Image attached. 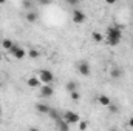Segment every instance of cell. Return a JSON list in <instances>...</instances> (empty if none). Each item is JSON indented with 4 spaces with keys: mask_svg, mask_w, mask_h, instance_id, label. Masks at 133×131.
<instances>
[{
    "mask_svg": "<svg viewBox=\"0 0 133 131\" xmlns=\"http://www.w3.org/2000/svg\"><path fill=\"white\" fill-rule=\"evenodd\" d=\"M116 2H118V0H105V3H107V5H115Z\"/></svg>",
    "mask_w": 133,
    "mask_h": 131,
    "instance_id": "cell-25",
    "label": "cell"
},
{
    "mask_svg": "<svg viewBox=\"0 0 133 131\" xmlns=\"http://www.w3.org/2000/svg\"><path fill=\"white\" fill-rule=\"evenodd\" d=\"M110 76H111V79H121L122 77V69L121 68H118V66H115V68H111V71H110Z\"/></svg>",
    "mask_w": 133,
    "mask_h": 131,
    "instance_id": "cell-13",
    "label": "cell"
},
{
    "mask_svg": "<svg viewBox=\"0 0 133 131\" xmlns=\"http://www.w3.org/2000/svg\"><path fill=\"white\" fill-rule=\"evenodd\" d=\"M65 2L70 5V6H76V5H79V0H65Z\"/></svg>",
    "mask_w": 133,
    "mask_h": 131,
    "instance_id": "cell-22",
    "label": "cell"
},
{
    "mask_svg": "<svg viewBox=\"0 0 133 131\" xmlns=\"http://www.w3.org/2000/svg\"><path fill=\"white\" fill-rule=\"evenodd\" d=\"M26 85H28L30 88H37V86L42 85V82H40L39 77H30V79L26 80Z\"/></svg>",
    "mask_w": 133,
    "mask_h": 131,
    "instance_id": "cell-12",
    "label": "cell"
},
{
    "mask_svg": "<svg viewBox=\"0 0 133 131\" xmlns=\"http://www.w3.org/2000/svg\"><path fill=\"white\" fill-rule=\"evenodd\" d=\"M71 20L76 23V25H81V23H84L85 20H87V16H85V12L84 11H81V9H74L73 11V14H71Z\"/></svg>",
    "mask_w": 133,
    "mask_h": 131,
    "instance_id": "cell-7",
    "label": "cell"
},
{
    "mask_svg": "<svg viewBox=\"0 0 133 131\" xmlns=\"http://www.w3.org/2000/svg\"><path fill=\"white\" fill-rule=\"evenodd\" d=\"M39 96L43 97V99L53 97V96H54V86H53V83H42V85H40Z\"/></svg>",
    "mask_w": 133,
    "mask_h": 131,
    "instance_id": "cell-2",
    "label": "cell"
},
{
    "mask_svg": "<svg viewBox=\"0 0 133 131\" xmlns=\"http://www.w3.org/2000/svg\"><path fill=\"white\" fill-rule=\"evenodd\" d=\"M56 127H57L59 130H62V131H68V130H70V123L66 122L64 117H61V119H57V120H56Z\"/></svg>",
    "mask_w": 133,
    "mask_h": 131,
    "instance_id": "cell-10",
    "label": "cell"
},
{
    "mask_svg": "<svg viewBox=\"0 0 133 131\" xmlns=\"http://www.w3.org/2000/svg\"><path fill=\"white\" fill-rule=\"evenodd\" d=\"M25 19H26L30 23H36V22L39 20V14H37L36 11H33V9H28V12H26Z\"/></svg>",
    "mask_w": 133,
    "mask_h": 131,
    "instance_id": "cell-9",
    "label": "cell"
},
{
    "mask_svg": "<svg viewBox=\"0 0 133 131\" xmlns=\"http://www.w3.org/2000/svg\"><path fill=\"white\" fill-rule=\"evenodd\" d=\"M105 35H107L108 45H110V46H116V45H119L121 40H122V30H121V26H118V25H111V26L107 28Z\"/></svg>",
    "mask_w": 133,
    "mask_h": 131,
    "instance_id": "cell-1",
    "label": "cell"
},
{
    "mask_svg": "<svg viewBox=\"0 0 133 131\" xmlns=\"http://www.w3.org/2000/svg\"><path fill=\"white\" fill-rule=\"evenodd\" d=\"M2 57H3V56H2V53H0V60H2Z\"/></svg>",
    "mask_w": 133,
    "mask_h": 131,
    "instance_id": "cell-28",
    "label": "cell"
},
{
    "mask_svg": "<svg viewBox=\"0 0 133 131\" xmlns=\"http://www.w3.org/2000/svg\"><path fill=\"white\" fill-rule=\"evenodd\" d=\"M26 56H28L30 59L36 60V59H39V57H40V51H37V49H30V51L26 53Z\"/></svg>",
    "mask_w": 133,
    "mask_h": 131,
    "instance_id": "cell-17",
    "label": "cell"
},
{
    "mask_svg": "<svg viewBox=\"0 0 133 131\" xmlns=\"http://www.w3.org/2000/svg\"><path fill=\"white\" fill-rule=\"evenodd\" d=\"M37 77L40 79L42 83H53V82H54V74H53L50 69H40Z\"/></svg>",
    "mask_w": 133,
    "mask_h": 131,
    "instance_id": "cell-4",
    "label": "cell"
},
{
    "mask_svg": "<svg viewBox=\"0 0 133 131\" xmlns=\"http://www.w3.org/2000/svg\"><path fill=\"white\" fill-rule=\"evenodd\" d=\"M87 128H88V123H87V122H81V120H79V130H87Z\"/></svg>",
    "mask_w": 133,
    "mask_h": 131,
    "instance_id": "cell-21",
    "label": "cell"
},
{
    "mask_svg": "<svg viewBox=\"0 0 133 131\" xmlns=\"http://www.w3.org/2000/svg\"><path fill=\"white\" fill-rule=\"evenodd\" d=\"M70 97L73 99L74 102H77V100L81 99V94H79V90H74V91H71V93H70Z\"/></svg>",
    "mask_w": 133,
    "mask_h": 131,
    "instance_id": "cell-19",
    "label": "cell"
},
{
    "mask_svg": "<svg viewBox=\"0 0 133 131\" xmlns=\"http://www.w3.org/2000/svg\"><path fill=\"white\" fill-rule=\"evenodd\" d=\"M9 54H11L12 57H16L17 60H22V59L26 57V51H25L19 43H14V45H12V48L9 49Z\"/></svg>",
    "mask_w": 133,
    "mask_h": 131,
    "instance_id": "cell-3",
    "label": "cell"
},
{
    "mask_svg": "<svg viewBox=\"0 0 133 131\" xmlns=\"http://www.w3.org/2000/svg\"><path fill=\"white\" fill-rule=\"evenodd\" d=\"M34 106H36V111H37V113H40V114H48V113H50V110H51V106H50V105H46V103H36Z\"/></svg>",
    "mask_w": 133,
    "mask_h": 131,
    "instance_id": "cell-8",
    "label": "cell"
},
{
    "mask_svg": "<svg viewBox=\"0 0 133 131\" xmlns=\"http://www.w3.org/2000/svg\"><path fill=\"white\" fill-rule=\"evenodd\" d=\"M107 108H108V110H110L111 113H118V111H119V108H118V105H116V103H113V102H111V103H110V105H108Z\"/></svg>",
    "mask_w": 133,
    "mask_h": 131,
    "instance_id": "cell-20",
    "label": "cell"
},
{
    "mask_svg": "<svg viewBox=\"0 0 133 131\" xmlns=\"http://www.w3.org/2000/svg\"><path fill=\"white\" fill-rule=\"evenodd\" d=\"M48 116H50V117H51V119H53L54 122H56L57 119H61V117H62V116L59 114V111H57V110H53V108L50 110V113H48Z\"/></svg>",
    "mask_w": 133,
    "mask_h": 131,
    "instance_id": "cell-18",
    "label": "cell"
},
{
    "mask_svg": "<svg viewBox=\"0 0 133 131\" xmlns=\"http://www.w3.org/2000/svg\"><path fill=\"white\" fill-rule=\"evenodd\" d=\"M23 6H25V9H31V2L30 0H23Z\"/></svg>",
    "mask_w": 133,
    "mask_h": 131,
    "instance_id": "cell-23",
    "label": "cell"
},
{
    "mask_svg": "<svg viewBox=\"0 0 133 131\" xmlns=\"http://www.w3.org/2000/svg\"><path fill=\"white\" fill-rule=\"evenodd\" d=\"M91 39H93L96 43H101V42H104V34L99 33V31H93V33H91Z\"/></svg>",
    "mask_w": 133,
    "mask_h": 131,
    "instance_id": "cell-15",
    "label": "cell"
},
{
    "mask_svg": "<svg viewBox=\"0 0 133 131\" xmlns=\"http://www.w3.org/2000/svg\"><path fill=\"white\" fill-rule=\"evenodd\" d=\"M129 128H132V130H133V117L129 120Z\"/></svg>",
    "mask_w": 133,
    "mask_h": 131,
    "instance_id": "cell-26",
    "label": "cell"
},
{
    "mask_svg": "<svg viewBox=\"0 0 133 131\" xmlns=\"http://www.w3.org/2000/svg\"><path fill=\"white\" fill-rule=\"evenodd\" d=\"M0 123H2V119H0Z\"/></svg>",
    "mask_w": 133,
    "mask_h": 131,
    "instance_id": "cell-31",
    "label": "cell"
},
{
    "mask_svg": "<svg viewBox=\"0 0 133 131\" xmlns=\"http://www.w3.org/2000/svg\"><path fill=\"white\" fill-rule=\"evenodd\" d=\"M0 113H2V106H0Z\"/></svg>",
    "mask_w": 133,
    "mask_h": 131,
    "instance_id": "cell-29",
    "label": "cell"
},
{
    "mask_svg": "<svg viewBox=\"0 0 133 131\" xmlns=\"http://www.w3.org/2000/svg\"><path fill=\"white\" fill-rule=\"evenodd\" d=\"M0 88H2V82H0Z\"/></svg>",
    "mask_w": 133,
    "mask_h": 131,
    "instance_id": "cell-30",
    "label": "cell"
},
{
    "mask_svg": "<svg viewBox=\"0 0 133 131\" xmlns=\"http://www.w3.org/2000/svg\"><path fill=\"white\" fill-rule=\"evenodd\" d=\"M62 117L65 119L66 122L70 123V125H74V123H79V120H81V116L77 114V113H74V111H71V110H66L65 113L62 114Z\"/></svg>",
    "mask_w": 133,
    "mask_h": 131,
    "instance_id": "cell-5",
    "label": "cell"
},
{
    "mask_svg": "<svg viewBox=\"0 0 133 131\" xmlns=\"http://www.w3.org/2000/svg\"><path fill=\"white\" fill-rule=\"evenodd\" d=\"M77 72H79L81 76H84V77H88V76L91 74V65H90L87 60H81V62L77 63Z\"/></svg>",
    "mask_w": 133,
    "mask_h": 131,
    "instance_id": "cell-6",
    "label": "cell"
},
{
    "mask_svg": "<svg viewBox=\"0 0 133 131\" xmlns=\"http://www.w3.org/2000/svg\"><path fill=\"white\" fill-rule=\"evenodd\" d=\"M65 90L68 93H71V91H74V90H77V82H74V80H70V82H66L65 85Z\"/></svg>",
    "mask_w": 133,
    "mask_h": 131,
    "instance_id": "cell-16",
    "label": "cell"
},
{
    "mask_svg": "<svg viewBox=\"0 0 133 131\" xmlns=\"http://www.w3.org/2000/svg\"><path fill=\"white\" fill-rule=\"evenodd\" d=\"M6 3V0H0V5H5Z\"/></svg>",
    "mask_w": 133,
    "mask_h": 131,
    "instance_id": "cell-27",
    "label": "cell"
},
{
    "mask_svg": "<svg viewBox=\"0 0 133 131\" xmlns=\"http://www.w3.org/2000/svg\"><path fill=\"white\" fill-rule=\"evenodd\" d=\"M39 3H42V5H50L51 3V0H37Z\"/></svg>",
    "mask_w": 133,
    "mask_h": 131,
    "instance_id": "cell-24",
    "label": "cell"
},
{
    "mask_svg": "<svg viewBox=\"0 0 133 131\" xmlns=\"http://www.w3.org/2000/svg\"><path fill=\"white\" fill-rule=\"evenodd\" d=\"M98 102H99L101 106H108V105L111 103V99L108 97L107 94H99V96H98Z\"/></svg>",
    "mask_w": 133,
    "mask_h": 131,
    "instance_id": "cell-11",
    "label": "cell"
},
{
    "mask_svg": "<svg viewBox=\"0 0 133 131\" xmlns=\"http://www.w3.org/2000/svg\"><path fill=\"white\" fill-rule=\"evenodd\" d=\"M12 45H14V42H12L11 39H3V40H2V48L6 49V51H9V49L12 48Z\"/></svg>",
    "mask_w": 133,
    "mask_h": 131,
    "instance_id": "cell-14",
    "label": "cell"
}]
</instances>
